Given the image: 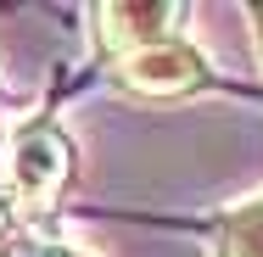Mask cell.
I'll use <instances>...</instances> for the list:
<instances>
[{"instance_id":"obj_1","label":"cell","mask_w":263,"mask_h":257,"mask_svg":"<svg viewBox=\"0 0 263 257\" xmlns=\"http://www.w3.org/2000/svg\"><path fill=\"white\" fill-rule=\"evenodd\" d=\"M73 185V134L51 117H23L0 146V190L17 212H45Z\"/></svg>"},{"instance_id":"obj_2","label":"cell","mask_w":263,"mask_h":257,"mask_svg":"<svg viewBox=\"0 0 263 257\" xmlns=\"http://www.w3.org/2000/svg\"><path fill=\"white\" fill-rule=\"evenodd\" d=\"M112 73H118V84L123 90H135V95H191V90H202L213 73H208V51L202 45H191V39H162L152 51H135L123 56V62H112Z\"/></svg>"},{"instance_id":"obj_3","label":"cell","mask_w":263,"mask_h":257,"mask_svg":"<svg viewBox=\"0 0 263 257\" xmlns=\"http://www.w3.org/2000/svg\"><path fill=\"white\" fill-rule=\"evenodd\" d=\"M179 17H185V6H152V0H135V6H101L96 11V34H101V51L112 62H123V56L135 51H152L162 39H179L174 28H179Z\"/></svg>"},{"instance_id":"obj_4","label":"cell","mask_w":263,"mask_h":257,"mask_svg":"<svg viewBox=\"0 0 263 257\" xmlns=\"http://www.w3.org/2000/svg\"><path fill=\"white\" fill-rule=\"evenodd\" d=\"M218 257H263V196L241 202L218 224Z\"/></svg>"},{"instance_id":"obj_5","label":"cell","mask_w":263,"mask_h":257,"mask_svg":"<svg viewBox=\"0 0 263 257\" xmlns=\"http://www.w3.org/2000/svg\"><path fill=\"white\" fill-rule=\"evenodd\" d=\"M23 257H84L79 246H62V241H34V246H23Z\"/></svg>"},{"instance_id":"obj_6","label":"cell","mask_w":263,"mask_h":257,"mask_svg":"<svg viewBox=\"0 0 263 257\" xmlns=\"http://www.w3.org/2000/svg\"><path fill=\"white\" fill-rule=\"evenodd\" d=\"M252 39H258V62H263V6H252Z\"/></svg>"},{"instance_id":"obj_7","label":"cell","mask_w":263,"mask_h":257,"mask_svg":"<svg viewBox=\"0 0 263 257\" xmlns=\"http://www.w3.org/2000/svg\"><path fill=\"white\" fill-rule=\"evenodd\" d=\"M0 146H6V140H0Z\"/></svg>"}]
</instances>
